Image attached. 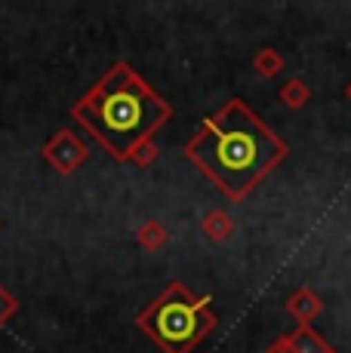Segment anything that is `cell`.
Wrapping results in <instances>:
<instances>
[{"label": "cell", "mask_w": 351, "mask_h": 353, "mask_svg": "<svg viewBox=\"0 0 351 353\" xmlns=\"http://www.w3.org/2000/svg\"><path fill=\"white\" fill-rule=\"evenodd\" d=\"M74 117L84 123V129H90L114 157H126L151 129L160 126V120L167 117V105L130 68L117 65L74 108Z\"/></svg>", "instance_id": "cell-1"}, {"label": "cell", "mask_w": 351, "mask_h": 353, "mask_svg": "<svg viewBox=\"0 0 351 353\" xmlns=\"http://www.w3.org/2000/svg\"><path fill=\"white\" fill-rule=\"evenodd\" d=\"M194 160L231 194H244L281 154V145L244 108H228L191 148Z\"/></svg>", "instance_id": "cell-2"}, {"label": "cell", "mask_w": 351, "mask_h": 353, "mask_svg": "<svg viewBox=\"0 0 351 353\" xmlns=\"http://www.w3.org/2000/svg\"><path fill=\"white\" fill-rule=\"evenodd\" d=\"M142 323L154 332V338H158L160 344H167V347L176 353L191 347L200 332L210 325V320H207L182 292H167V298Z\"/></svg>", "instance_id": "cell-3"}]
</instances>
